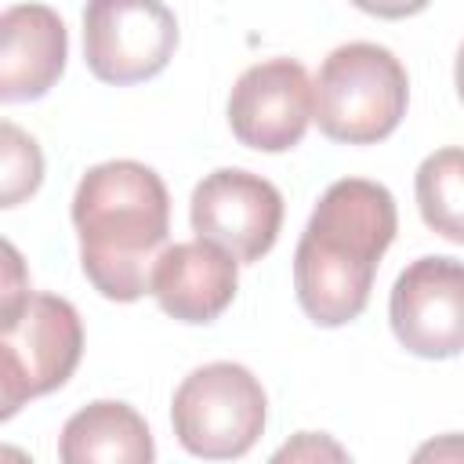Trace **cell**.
I'll return each instance as SVG.
<instances>
[{
  "mask_svg": "<svg viewBox=\"0 0 464 464\" xmlns=\"http://www.w3.org/2000/svg\"><path fill=\"white\" fill-rule=\"evenodd\" d=\"M312 116V80L294 58H265L243 69L228 94V127L239 145L257 152H286L301 145Z\"/></svg>",
  "mask_w": 464,
  "mask_h": 464,
  "instance_id": "9",
  "label": "cell"
},
{
  "mask_svg": "<svg viewBox=\"0 0 464 464\" xmlns=\"http://www.w3.org/2000/svg\"><path fill=\"white\" fill-rule=\"evenodd\" d=\"M413 457L417 460H464V435H446L439 442H428Z\"/></svg>",
  "mask_w": 464,
  "mask_h": 464,
  "instance_id": "17",
  "label": "cell"
},
{
  "mask_svg": "<svg viewBox=\"0 0 464 464\" xmlns=\"http://www.w3.org/2000/svg\"><path fill=\"white\" fill-rule=\"evenodd\" d=\"M58 457L62 464H152L156 446L145 417L134 406L98 399L65 420Z\"/></svg>",
  "mask_w": 464,
  "mask_h": 464,
  "instance_id": "12",
  "label": "cell"
},
{
  "mask_svg": "<svg viewBox=\"0 0 464 464\" xmlns=\"http://www.w3.org/2000/svg\"><path fill=\"white\" fill-rule=\"evenodd\" d=\"M239 286V261L221 250L210 239H188V243H170L156 257L149 294L156 304L188 326L214 323L236 297Z\"/></svg>",
  "mask_w": 464,
  "mask_h": 464,
  "instance_id": "10",
  "label": "cell"
},
{
  "mask_svg": "<svg viewBox=\"0 0 464 464\" xmlns=\"http://www.w3.org/2000/svg\"><path fill=\"white\" fill-rule=\"evenodd\" d=\"M69 33L47 4H11L0 14V102H36L65 72Z\"/></svg>",
  "mask_w": 464,
  "mask_h": 464,
  "instance_id": "11",
  "label": "cell"
},
{
  "mask_svg": "<svg viewBox=\"0 0 464 464\" xmlns=\"http://www.w3.org/2000/svg\"><path fill=\"white\" fill-rule=\"evenodd\" d=\"M83 355L80 312L58 294H25L0 308V417L62 388Z\"/></svg>",
  "mask_w": 464,
  "mask_h": 464,
  "instance_id": "4",
  "label": "cell"
},
{
  "mask_svg": "<svg viewBox=\"0 0 464 464\" xmlns=\"http://www.w3.org/2000/svg\"><path fill=\"white\" fill-rule=\"evenodd\" d=\"M413 192L424 225L435 236L464 246V149L450 145L424 156L413 178Z\"/></svg>",
  "mask_w": 464,
  "mask_h": 464,
  "instance_id": "13",
  "label": "cell"
},
{
  "mask_svg": "<svg viewBox=\"0 0 464 464\" xmlns=\"http://www.w3.org/2000/svg\"><path fill=\"white\" fill-rule=\"evenodd\" d=\"M268 420L261 381L239 362L196 366L170 399V424L185 453L232 460L254 450Z\"/></svg>",
  "mask_w": 464,
  "mask_h": 464,
  "instance_id": "5",
  "label": "cell"
},
{
  "mask_svg": "<svg viewBox=\"0 0 464 464\" xmlns=\"http://www.w3.org/2000/svg\"><path fill=\"white\" fill-rule=\"evenodd\" d=\"M395 341L420 359L464 352V261L428 254L410 261L388 297Z\"/></svg>",
  "mask_w": 464,
  "mask_h": 464,
  "instance_id": "8",
  "label": "cell"
},
{
  "mask_svg": "<svg viewBox=\"0 0 464 464\" xmlns=\"http://www.w3.org/2000/svg\"><path fill=\"white\" fill-rule=\"evenodd\" d=\"M72 228L80 268L105 297L130 304L149 294L156 257L170 232V196L163 178L138 160L91 167L72 192Z\"/></svg>",
  "mask_w": 464,
  "mask_h": 464,
  "instance_id": "2",
  "label": "cell"
},
{
  "mask_svg": "<svg viewBox=\"0 0 464 464\" xmlns=\"http://www.w3.org/2000/svg\"><path fill=\"white\" fill-rule=\"evenodd\" d=\"M319 457H330V460H344L348 453L330 442L326 435H315V431H301L294 442H286L283 450L272 453V460H319Z\"/></svg>",
  "mask_w": 464,
  "mask_h": 464,
  "instance_id": "15",
  "label": "cell"
},
{
  "mask_svg": "<svg viewBox=\"0 0 464 464\" xmlns=\"http://www.w3.org/2000/svg\"><path fill=\"white\" fill-rule=\"evenodd\" d=\"M399 232L395 196L370 178L334 181L294 250V294L315 326H344L370 304L373 276Z\"/></svg>",
  "mask_w": 464,
  "mask_h": 464,
  "instance_id": "1",
  "label": "cell"
},
{
  "mask_svg": "<svg viewBox=\"0 0 464 464\" xmlns=\"http://www.w3.org/2000/svg\"><path fill=\"white\" fill-rule=\"evenodd\" d=\"M315 123L330 141L341 145H377L406 116L410 76L402 62L370 40H352L334 47L312 83Z\"/></svg>",
  "mask_w": 464,
  "mask_h": 464,
  "instance_id": "3",
  "label": "cell"
},
{
  "mask_svg": "<svg viewBox=\"0 0 464 464\" xmlns=\"http://www.w3.org/2000/svg\"><path fill=\"white\" fill-rule=\"evenodd\" d=\"M348 4H355L359 11H366V14H373V18H388V22H395V18L420 14L431 0H348Z\"/></svg>",
  "mask_w": 464,
  "mask_h": 464,
  "instance_id": "16",
  "label": "cell"
},
{
  "mask_svg": "<svg viewBox=\"0 0 464 464\" xmlns=\"http://www.w3.org/2000/svg\"><path fill=\"white\" fill-rule=\"evenodd\" d=\"M40 181H44L40 145L22 127L4 120L0 123V207H18L40 188Z\"/></svg>",
  "mask_w": 464,
  "mask_h": 464,
  "instance_id": "14",
  "label": "cell"
},
{
  "mask_svg": "<svg viewBox=\"0 0 464 464\" xmlns=\"http://www.w3.org/2000/svg\"><path fill=\"white\" fill-rule=\"evenodd\" d=\"M178 51V18L163 0H87L83 62L94 80L130 87L160 76Z\"/></svg>",
  "mask_w": 464,
  "mask_h": 464,
  "instance_id": "6",
  "label": "cell"
},
{
  "mask_svg": "<svg viewBox=\"0 0 464 464\" xmlns=\"http://www.w3.org/2000/svg\"><path fill=\"white\" fill-rule=\"evenodd\" d=\"M188 221L199 239L218 243L239 265H254L279 239L283 196L261 174H250L243 167H221L192 188Z\"/></svg>",
  "mask_w": 464,
  "mask_h": 464,
  "instance_id": "7",
  "label": "cell"
},
{
  "mask_svg": "<svg viewBox=\"0 0 464 464\" xmlns=\"http://www.w3.org/2000/svg\"><path fill=\"white\" fill-rule=\"evenodd\" d=\"M453 83H457V98L464 102V44L457 51V65H453Z\"/></svg>",
  "mask_w": 464,
  "mask_h": 464,
  "instance_id": "18",
  "label": "cell"
}]
</instances>
